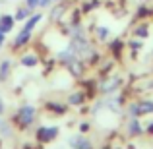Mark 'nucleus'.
<instances>
[{
    "instance_id": "obj_13",
    "label": "nucleus",
    "mask_w": 153,
    "mask_h": 149,
    "mask_svg": "<svg viewBox=\"0 0 153 149\" xmlns=\"http://www.w3.org/2000/svg\"><path fill=\"white\" fill-rule=\"evenodd\" d=\"M95 35H97V39L99 41H108V39H111V29H108V27H105V25H99L97 29H95Z\"/></svg>"
},
{
    "instance_id": "obj_11",
    "label": "nucleus",
    "mask_w": 153,
    "mask_h": 149,
    "mask_svg": "<svg viewBox=\"0 0 153 149\" xmlns=\"http://www.w3.org/2000/svg\"><path fill=\"white\" fill-rule=\"evenodd\" d=\"M10 72H12V60L10 58L0 60V82H6Z\"/></svg>"
},
{
    "instance_id": "obj_17",
    "label": "nucleus",
    "mask_w": 153,
    "mask_h": 149,
    "mask_svg": "<svg viewBox=\"0 0 153 149\" xmlns=\"http://www.w3.org/2000/svg\"><path fill=\"white\" fill-rule=\"evenodd\" d=\"M128 45H130V49H132V50H140L143 43H142V39H132V41L128 43Z\"/></svg>"
},
{
    "instance_id": "obj_2",
    "label": "nucleus",
    "mask_w": 153,
    "mask_h": 149,
    "mask_svg": "<svg viewBox=\"0 0 153 149\" xmlns=\"http://www.w3.org/2000/svg\"><path fill=\"white\" fill-rule=\"evenodd\" d=\"M130 112L134 116H143V114H151L153 112V101H142L130 107Z\"/></svg>"
},
{
    "instance_id": "obj_18",
    "label": "nucleus",
    "mask_w": 153,
    "mask_h": 149,
    "mask_svg": "<svg viewBox=\"0 0 153 149\" xmlns=\"http://www.w3.org/2000/svg\"><path fill=\"white\" fill-rule=\"evenodd\" d=\"M23 4H25L31 12H37V0H23Z\"/></svg>"
},
{
    "instance_id": "obj_15",
    "label": "nucleus",
    "mask_w": 153,
    "mask_h": 149,
    "mask_svg": "<svg viewBox=\"0 0 153 149\" xmlns=\"http://www.w3.org/2000/svg\"><path fill=\"white\" fill-rule=\"evenodd\" d=\"M68 101H70V105H82L83 103V93H72Z\"/></svg>"
},
{
    "instance_id": "obj_6",
    "label": "nucleus",
    "mask_w": 153,
    "mask_h": 149,
    "mask_svg": "<svg viewBox=\"0 0 153 149\" xmlns=\"http://www.w3.org/2000/svg\"><path fill=\"white\" fill-rule=\"evenodd\" d=\"M66 10H68V6L62 4V2H56L54 6H51V14H49L51 21H58V19H62L64 14H66Z\"/></svg>"
},
{
    "instance_id": "obj_9",
    "label": "nucleus",
    "mask_w": 153,
    "mask_h": 149,
    "mask_svg": "<svg viewBox=\"0 0 153 149\" xmlns=\"http://www.w3.org/2000/svg\"><path fill=\"white\" fill-rule=\"evenodd\" d=\"M31 14H33V12H31L29 8L25 6V4H22V6L16 8V12H14V19H16V21H25V19L29 18Z\"/></svg>"
},
{
    "instance_id": "obj_7",
    "label": "nucleus",
    "mask_w": 153,
    "mask_h": 149,
    "mask_svg": "<svg viewBox=\"0 0 153 149\" xmlns=\"http://www.w3.org/2000/svg\"><path fill=\"white\" fill-rule=\"evenodd\" d=\"M118 85H120V78L112 76V78H107V79L101 83V91H103L105 95H107V93H112V91H114Z\"/></svg>"
},
{
    "instance_id": "obj_8",
    "label": "nucleus",
    "mask_w": 153,
    "mask_h": 149,
    "mask_svg": "<svg viewBox=\"0 0 153 149\" xmlns=\"http://www.w3.org/2000/svg\"><path fill=\"white\" fill-rule=\"evenodd\" d=\"M37 136L43 142H51V139H54L56 136H58V128H41V130L37 132Z\"/></svg>"
},
{
    "instance_id": "obj_22",
    "label": "nucleus",
    "mask_w": 153,
    "mask_h": 149,
    "mask_svg": "<svg viewBox=\"0 0 153 149\" xmlns=\"http://www.w3.org/2000/svg\"><path fill=\"white\" fill-rule=\"evenodd\" d=\"M52 2H62V0H52Z\"/></svg>"
},
{
    "instance_id": "obj_19",
    "label": "nucleus",
    "mask_w": 153,
    "mask_h": 149,
    "mask_svg": "<svg viewBox=\"0 0 153 149\" xmlns=\"http://www.w3.org/2000/svg\"><path fill=\"white\" fill-rule=\"evenodd\" d=\"M147 14H149V8H147L146 4H140V8H138V16H142V18H143V16H147Z\"/></svg>"
},
{
    "instance_id": "obj_12",
    "label": "nucleus",
    "mask_w": 153,
    "mask_h": 149,
    "mask_svg": "<svg viewBox=\"0 0 153 149\" xmlns=\"http://www.w3.org/2000/svg\"><path fill=\"white\" fill-rule=\"evenodd\" d=\"M134 37H136V39H142V41L149 37V27H147V23H140V25H136Z\"/></svg>"
},
{
    "instance_id": "obj_23",
    "label": "nucleus",
    "mask_w": 153,
    "mask_h": 149,
    "mask_svg": "<svg viewBox=\"0 0 153 149\" xmlns=\"http://www.w3.org/2000/svg\"><path fill=\"white\" fill-rule=\"evenodd\" d=\"M4 2H6V0H0V4H4Z\"/></svg>"
},
{
    "instance_id": "obj_4",
    "label": "nucleus",
    "mask_w": 153,
    "mask_h": 149,
    "mask_svg": "<svg viewBox=\"0 0 153 149\" xmlns=\"http://www.w3.org/2000/svg\"><path fill=\"white\" fill-rule=\"evenodd\" d=\"M43 18H45V16H43L41 12H33V14H31L29 18L25 19V21H23V29H25V31H31V33H33L35 27H37L39 23L43 21Z\"/></svg>"
},
{
    "instance_id": "obj_21",
    "label": "nucleus",
    "mask_w": 153,
    "mask_h": 149,
    "mask_svg": "<svg viewBox=\"0 0 153 149\" xmlns=\"http://www.w3.org/2000/svg\"><path fill=\"white\" fill-rule=\"evenodd\" d=\"M2 110H4V103H2V99H0V114H2Z\"/></svg>"
},
{
    "instance_id": "obj_20",
    "label": "nucleus",
    "mask_w": 153,
    "mask_h": 149,
    "mask_svg": "<svg viewBox=\"0 0 153 149\" xmlns=\"http://www.w3.org/2000/svg\"><path fill=\"white\" fill-rule=\"evenodd\" d=\"M4 43H6V33H2V31H0V49L4 47Z\"/></svg>"
},
{
    "instance_id": "obj_5",
    "label": "nucleus",
    "mask_w": 153,
    "mask_h": 149,
    "mask_svg": "<svg viewBox=\"0 0 153 149\" xmlns=\"http://www.w3.org/2000/svg\"><path fill=\"white\" fill-rule=\"evenodd\" d=\"M16 25V19H14V14H0V31L2 33H12Z\"/></svg>"
},
{
    "instance_id": "obj_14",
    "label": "nucleus",
    "mask_w": 153,
    "mask_h": 149,
    "mask_svg": "<svg viewBox=\"0 0 153 149\" xmlns=\"http://www.w3.org/2000/svg\"><path fill=\"white\" fill-rule=\"evenodd\" d=\"M97 6H99V0H85V2L82 4V10L89 12V10H93V8H97Z\"/></svg>"
},
{
    "instance_id": "obj_16",
    "label": "nucleus",
    "mask_w": 153,
    "mask_h": 149,
    "mask_svg": "<svg viewBox=\"0 0 153 149\" xmlns=\"http://www.w3.org/2000/svg\"><path fill=\"white\" fill-rule=\"evenodd\" d=\"M52 6V0H37V10H47Z\"/></svg>"
},
{
    "instance_id": "obj_10",
    "label": "nucleus",
    "mask_w": 153,
    "mask_h": 149,
    "mask_svg": "<svg viewBox=\"0 0 153 149\" xmlns=\"http://www.w3.org/2000/svg\"><path fill=\"white\" fill-rule=\"evenodd\" d=\"M19 64L25 66V68H35L39 64V58H37V54H33V52H27V54H23L22 58H19Z\"/></svg>"
},
{
    "instance_id": "obj_3",
    "label": "nucleus",
    "mask_w": 153,
    "mask_h": 149,
    "mask_svg": "<svg viewBox=\"0 0 153 149\" xmlns=\"http://www.w3.org/2000/svg\"><path fill=\"white\" fill-rule=\"evenodd\" d=\"M31 31H25L22 27V29L18 31V33H16V37H14V41H12V47H14V49H22V47H25L27 43L31 41Z\"/></svg>"
},
{
    "instance_id": "obj_1",
    "label": "nucleus",
    "mask_w": 153,
    "mask_h": 149,
    "mask_svg": "<svg viewBox=\"0 0 153 149\" xmlns=\"http://www.w3.org/2000/svg\"><path fill=\"white\" fill-rule=\"evenodd\" d=\"M33 118H35V107H31V105H23L18 110V120L23 126H29L33 122Z\"/></svg>"
}]
</instances>
